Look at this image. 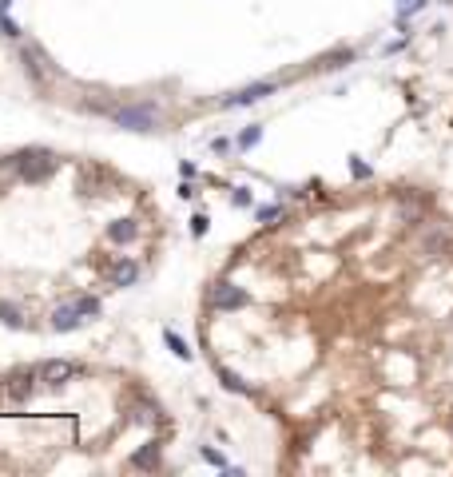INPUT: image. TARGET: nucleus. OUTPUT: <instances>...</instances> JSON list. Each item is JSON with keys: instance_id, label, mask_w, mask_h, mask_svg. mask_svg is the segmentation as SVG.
I'll return each instance as SVG.
<instances>
[{"instance_id": "nucleus-1", "label": "nucleus", "mask_w": 453, "mask_h": 477, "mask_svg": "<svg viewBox=\"0 0 453 477\" xmlns=\"http://www.w3.org/2000/svg\"><path fill=\"white\" fill-rule=\"evenodd\" d=\"M13 163L20 167V175H25L28 184H44L60 167V159L52 155V151H20V155H13Z\"/></svg>"}, {"instance_id": "nucleus-2", "label": "nucleus", "mask_w": 453, "mask_h": 477, "mask_svg": "<svg viewBox=\"0 0 453 477\" xmlns=\"http://www.w3.org/2000/svg\"><path fill=\"white\" fill-rule=\"evenodd\" d=\"M116 123H120L123 132H155L160 108H155V104H132V108L116 111Z\"/></svg>"}, {"instance_id": "nucleus-3", "label": "nucleus", "mask_w": 453, "mask_h": 477, "mask_svg": "<svg viewBox=\"0 0 453 477\" xmlns=\"http://www.w3.org/2000/svg\"><path fill=\"white\" fill-rule=\"evenodd\" d=\"M274 92H279V84H274V80H255V84L239 88V92H231V96H223L219 108H227V111H231V108H251V104L274 96Z\"/></svg>"}, {"instance_id": "nucleus-4", "label": "nucleus", "mask_w": 453, "mask_h": 477, "mask_svg": "<svg viewBox=\"0 0 453 477\" xmlns=\"http://www.w3.org/2000/svg\"><path fill=\"white\" fill-rule=\"evenodd\" d=\"M211 306H219V310H243V306H251V294L243 286H235V282H215Z\"/></svg>"}, {"instance_id": "nucleus-5", "label": "nucleus", "mask_w": 453, "mask_h": 477, "mask_svg": "<svg viewBox=\"0 0 453 477\" xmlns=\"http://www.w3.org/2000/svg\"><path fill=\"white\" fill-rule=\"evenodd\" d=\"M76 362H68V358H48V362H40L36 366V378L44 382V386H60V382H68L76 374Z\"/></svg>"}, {"instance_id": "nucleus-6", "label": "nucleus", "mask_w": 453, "mask_h": 477, "mask_svg": "<svg viewBox=\"0 0 453 477\" xmlns=\"http://www.w3.org/2000/svg\"><path fill=\"white\" fill-rule=\"evenodd\" d=\"M84 322H88V318L80 314V310H76L72 303H64V306H56V310H52V331H60V334H68V331H80Z\"/></svg>"}, {"instance_id": "nucleus-7", "label": "nucleus", "mask_w": 453, "mask_h": 477, "mask_svg": "<svg viewBox=\"0 0 453 477\" xmlns=\"http://www.w3.org/2000/svg\"><path fill=\"white\" fill-rule=\"evenodd\" d=\"M449 239H453V235L445 231V227H433V231L421 239V255H429V258L445 255V251H449Z\"/></svg>"}, {"instance_id": "nucleus-8", "label": "nucleus", "mask_w": 453, "mask_h": 477, "mask_svg": "<svg viewBox=\"0 0 453 477\" xmlns=\"http://www.w3.org/2000/svg\"><path fill=\"white\" fill-rule=\"evenodd\" d=\"M135 235H139L135 219H116V223H108V239H111V243H132Z\"/></svg>"}, {"instance_id": "nucleus-9", "label": "nucleus", "mask_w": 453, "mask_h": 477, "mask_svg": "<svg viewBox=\"0 0 453 477\" xmlns=\"http://www.w3.org/2000/svg\"><path fill=\"white\" fill-rule=\"evenodd\" d=\"M163 343H167V350H172V354L179 358V362H191V358H195V350H191V346H187L183 338H179V334L172 331V326L163 331Z\"/></svg>"}, {"instance_id": "nucleus-10", "label": "nucleus", "mask_w": 453, "mask_h": 477, "mask_svg": "<svg viewBox=\"0 0 453 477\" xmlns=\"http://www.w3.org/2000/svg\"><path fill=\"white\" fill-rule=\"evenodd\" d=\"M155 462H160V445H155V441H147L144 450L132 453V465H135V469H147V465H155Z\"/></svg>"}, {"instance_id": "nucleus-11", "label": "nucleus", "mask_w": 453, "mask_h": 477, "mask_svg": "<svg viewBox=\"0 0 453 477\" xmlns=\"http://www.w3.org/2000/svg\"><path fill=\"white\" fill-rule=\"evenodd\" d=\"M426 4H429V0H398V4H393V16H398V25H405L410 16H417L421 8H426Z\"/></svg>"}, {"instance_id": "nucleus-12", "label": "nucleus", "mask_w": 453, "mask_h": 477, "mask_svg": "<svg viewBox=\"0 0 453 477\" xmlns=\"http://www.w3.org/2000/svg\"><path fill=\"white\" fill-rule=\"evenodd\" d=\"M258 139H263V123H251V127H243V132H239L235 147H239V151H251V147H255Z\"/></svg>"}, {"instance_id": "nucleus-13", "label": "nucleus", "mask_w": 453, "mask_h": 477, "mask_svg": "<svg viewBox=\"0 0 453 477\" xmlns=\"http://www.w3.org/2000/svg\"><path fill=\"white\" fill-rule=\"evenodd\" d=\"M135 279H139V267H135V263H120V267L111 270V282H116V286H132Z\"/></svg>"}, {"instance_id": "nucleus-14", "label": "nucleus", "mask_w": 453, "mask_h": 477, "mask_svg": "<svg viewBox=\"0 0 453 477\" xmlns=\"http://www.w3.org/2000/svg\"><path fill=\"white\" fill-rule=\"evenodd\" d=\"M72 306H76L84 318H96V314H99V298H92V294H76Z\"/></svg>"}, {"instance_id": "nucleus-15", "label": "nucleus", "mask_w": 453, "mask_h": 477, "mask_svg": "<svg viewBox=\"0 0 453 477\" xmlns=\"http://www.w3.org/2000/svg\"><path fill=\"white\" fill-rule=\"evenodd\" d=\"M0 322H4V326H25V318H20V306L0 303Z\"/></svg>"}, {"instance_id": "nucleus-16", "label": "nucleus", "mask_w": 453, "mask_h": 477, "mask_svg": "<svg viewBox=\"0 0 453 477\" xmlns=\"http://www.w3.org/2000/svg\"><path fill=\"white\" fill-rule=\"evenodd\" d=\"M219 378H223V386L227 390H235V394H246V382L235 374V370H219Z\"/></svg>"}, {"instance_id": "nucleus-17", "label": "nucleus", "mask_w": 453, "mask_h": 477, "mask_svg": "<svg viewBox=\"0 0 453 477\" xmlns=\"http://www.w3.org/2000/svg\"><path fill=\"white\" fill-rule=\"evenodd\" d=\"M255 219H258V223H274V219H282V203H270V207H258V211H255Z\"/></svg>"}, {"instance_id": "nucleus-18", "label": "nucleus", "mask_w": 453, "mask_h": 477, "mask_svg": "<svg viewBox=\"0 0 453 477\" xmlns=\"http://www.w3.org/2000/svg\"><path fill=\"white\" fill-rule=\"evenodd\" d=\"M350 172H354V179H370V163H362L358 155H350Z\"/></svg>"}, {"instance_id": "nucleus-19", "label": "nucleus", "mask_w": 453, "mask_h": 477, "mask_svg": "<svg viewBox=\"0 0 453 477\" xmlns=\"http://www.w3.org/2000/svg\"><path fill=\"white\" fill-rule=\"evenodd\" d=\"M207 227H211L207 215H195V219H191V231H195V239H203V235H207Z\"/></svg>"}, {"instance_id": "nucleus-20", "label": "nucleus", "mask_w": 453, "mask_h": 477, "mask_svg": "<svg viewBox=\"0 0 453 477\" xmlns=\"http://www.w3.org/2000/svg\"><path fill=\"white\" fill-rule=\"evenodd\" d=\"M231 203H235V207H251V191H246V187H235Z\"/></svg>"}, {"instance_id": "nucleus-21", "label": "nucleus", "mask_w": 453, "mask_h": 477, "mask_svg": "<svg viewBox=\"0 0 453 477\" xmlns=\"http://www.w3.org/2000/svg\"><path fill=\"white\" fill-rule=\"evenodd\" d=\"M179 175H183V179H195V175H199V167H195V163H187V159H183V163H179Z\"/></svg>"}, {"instance_id": "nucleus-22", "label": "nucleus", "mask_w": 453, "mask_h": 477, "mask_svg": "<svg viewBox=\"0 0 453 477\" xmlns=\"http://www.w3.org/2000/svg\"><path fill=\"white\" fill-rule=\"evenodd\" d=\"M8 8H13V0H0V16L8 13Z\"/></svg>"}]
</instances>
